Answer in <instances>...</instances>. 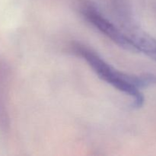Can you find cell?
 <instances>
[{
    "label": "cell",
    "mask_w": 156,
    "mask_h": 156,
    "mask_svg": "<svg viewBox=\"0 0 156 156\" xmlns=\"http://www.w3.org/2000/svg\"><path fill=\"white\" fill-rule=\"evenodd\" d=\"M83 15L87 20L102 34L120 46V47L136 52L129 36L122 33L112 22L105 18L95 7L88 5L83 9Z\"/></svg>",
    "instance_id": "cell-2"
},
{
    "label": "cell",
    "mask_w": 156,
    "mask_h": 156,
    "mask_svg": "<svg viewBox=\"0 0 156 156\" xmlns=\"http://www.w3.org/2000/svg\"><path fill=\"white\" fill-rule=\"evenodd\" d=\"M75 51L88 62L100 79L119 91L129 94L133 100V106L136 108L143 106L144 97L140 88L156 82L155 76L152 75L129 76L120 73L107 63L97 53L84 46H76Z\"/></svg>",
    "instance_id": "cell-1"
},
{
    "label": "cell",
    "mask_w": 156,
    "mask_h": 156,
    "mask_svg": "<svg viewBox=\"0 0 156 156\" xmlns=\"http://www.w3.org/2000/svg\"><path fill=\"white\" fill-rule=\"evenodd\" d=\"M136 52H142L156 60V40L148 34L137 31L129 36Z\"/></svg>",
    "instance_id": "cell-3"
}]
</instances>
